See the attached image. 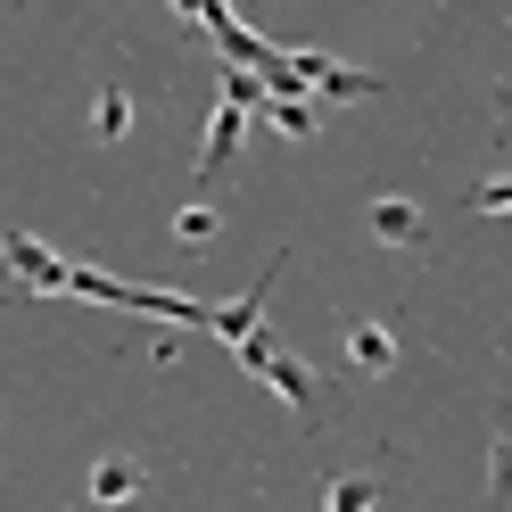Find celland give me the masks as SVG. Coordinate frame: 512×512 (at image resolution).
Returning a JSON list of instances; mask_svg holds the SVG:
<instances>
[{
	"label": "cell",
	"instance_id": "6da1fadb",
	"mask_svg": "<svg viewBox=\"0 0 512 512\" xmlns=\"http://www.w3.org/2000/svg\"><path fill=\"white\" fill-rule=\"evenodd\" d=\"M240 364H248L256 380H265V389H273L281 405H290L298 422H314V413H323V397H314V372H306V364H298V356H290V347H281L265 323H256V331L240 339Z\"/></svg>",
	"mask_w": 512,
	"mask_h": 512
},
{
	"label": "cell",
	"instance_id": "7a4b0ae2",
	"mask_svg": "<svg viewBox=\"0 0 512 512\" xmlns=\"http://www.w3.org/2000/svg\"><path fill=\"white\" fill-rule=\"evenodd\" d=\"M298 58V75H306V91L314 100H380V75H364V67H339V58H323V50H290Z\"/></svg>",
	"mask_w": 512,
	"mask_h": 512
},
{
	"label": "cell",
	"instance_id": "3957f363",
	"mask_svg": "<svg viewBox=\"0 0 512 512\" xmlns=\"http://www.w3.org/2000/svg\"><path fill=\"white\" fill-rule=\"evenodd\" d=\"M248 91H223L215 100V116H207V141H199V182H215L223 166H232V149H240V133H248Z\"/></svg>",
	"mask_w": 512,
	"mask_h": 512
},
{
	"label": "cell",
	"instance_id": "277c9868",
	"mask_svg": "<svg viewBox=\"0 0 512 512\" xmlns=\"http://www.w3.org/2000/svg\"><path fill=\"white\" fill-rule=\"evenodd\" d=\"M9 281H17V290H58V298H67L75 265H67V256H50L34 232H9Z\"/></svg>",
	"mask_w": 512,
	"mask_h": 512
},
{
	"label": "cell",
	"instance_id": "5b68a950",
	"mask_svg": "<svg viewBox=\"0 0 512 512\" xmlns=\"http://www.w3.org/2000/svg\"><path fill=\"white\" fill-rule=\"evenodd\" d=\"M273 273H281V265H265V281H248V290H240L232 306H215V339H232V347H240V339H248L256 323H265V298H273Z\"/></svg>",
	"mask_w": 512,
	"mask_h": 512
},
{
	"label": "cell",
	"instance_id": "8992f818",
	"mask_svg": "<svg viewBox=\"0 0 512 512\" xmlns=\"http://www.w3.org/2000/svg\"><path fill=\"white\" fill-rule=\"evenodd\" d=\"M347 364H356L364 380H380L397 364V331L389 323H347Z\"/></svg>",
	"mask_w": 512,
	"mask_h": 512
},
{
	"label": "cell",
	"instance_id": "52a82bcc",
	"mask_svg": "<svg viewBox=\"0 0 512 512\" xmlns=\"http://www.w3.org/2000/svg\"><path fill=\"white\" fill-rule=\"evenodd\" d=\"M265 124L281 141H314V124H323L314 116V91H265Z\"/></svg>",
	"mask_w": 512,
	"mask_h": 512
},
{
	"label": "cell",
	"instance_id": "ba28073f",
	"mask_svg": "<svg viewBox=\"0 0 512 512\" xmlns=\"http://www.w3.org/2000/svg\"><path fill=\"white\" fill-rule=\"evenodd\" d=\"M372 240H389V248H422V207L413 199H372Z\"/></svg>",
	"mask_w": 512,
	"mask_h": 512
},
{
	"label": "cell",
	"instance_id": "9c48e42d",
	"mask_svg": "<svg viewBox=\"0 0 512 512\" xmlns=\"http://www.w3.org/2000/svg\"><path fill=\"white\" fill-rule=\"evenodd\" d=\"M141 488H149V471L124 463V455H108L100 471H91V504H124V496H141Z\"/></svg>",
	"mask_w": 512,
	"mask_h": 512
},
{
	"label": "cell",
	"instance_id": "30bf717a",
	"mask_svg": "<svg viewBox=\"0 0 512 512\" xmlns=\"http://www.w3.org/2000/svg\"><path fill=\"white\" fill-rule=\"evenodd\" d=\"M91 133H100V141H124V133H133V100H124L116 83L91 100Z\"/></svg>",
	"mask_w": 512,
	"mask_h": 512
},
{
	"label": "cell",
	"instance_id": "8fae6325",
	"mask_svg": "<svg viewBox=\"0 0 512 512\" xmlns=\"http://www.w3.org/2000/svg\"><path fill=\"white\" fill-rule=\"evenodd\" d=\"M488 496H496V504H512V413L496 422V455H488Z\"/></svg>",
	"mask_w": 512,
	"mask_h": 512
},
{
	"label": "cell",
	"instance_id": "7c38bea8",
	"mask_svg": "<svg viewBox=\"0 0 512 512\" xmlns=\"http://www.w3.org/2000/svg\"><path fill=\"white\" fill-rule=\"evenodd\" d=\"M471 215H512V174H488V182H471Z\"/></svg>",
	"mask_w": 512,
	"mask_h": 512
},
{
	"label": "cell",
	"instance_id": "4fadbf2b",
	"mask_svg": "<svg viewBox=\"0 0 512 512\" xmlns=\"http://www.w3.org/2000/svg\"><path fill=\"white\" fill-rule=\"evenodd\" d=\"M174 240H182V248H207V240H215V207H182V215H174Z\"/></svg>",
	"mask_w": 512,
	"mask_h": 512
},
{
	"label": "cell",
	"instance_id": "5bb4252c",
	"mask_svg": "<svg viewBox=\"0 0 512 512\" xmlns=\"http://www.w3.org/2000/svg\"><path fill=\"white\" fill-rule=\"evenodd\" d=\"M323 496H331V512H364V504H372L380 488H372V479H331Z\"/></svg>",
	"mask_w": 512,
	"mask_h": 512
},
{
	"label": "cell",
	"instance_id": "9a60e30c",
	"mask_svg": "<svg viewBox=\"0 0 512 512\" xmlns=\"http://www.w3.org/2000/svg\"><path fill=\"white\" fill-rule=\"evenodd\" d=\"M174 9H182V17H190V25H207V17H215V9H223V0H174Z\"/></svg>",
	"mask_w": 512,
	"mask_h": 512
},
{
	"label": "cell",
	"instance_id": "2e32d148",
	"mask_svg": "<svg viewBox=\"0 0 512 512\" xmlns=\"http://www.w3.org/2000/svg\"><path fill=\"white\" fill-rule=\"evenodd\" d=\"M496 141L512 149V91H504V108H496Z\"/></svg>",
	"mask_w": 512,
	"mask_h": 512
}]
</instances>
